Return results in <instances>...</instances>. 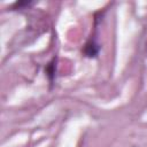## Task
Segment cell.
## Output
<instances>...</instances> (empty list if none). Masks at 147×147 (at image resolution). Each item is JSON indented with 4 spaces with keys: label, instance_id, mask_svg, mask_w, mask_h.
Here are the masks:
<instances>
[{
    "label": "cell",
    "instance_id": "obj_2",
    "mask_svg": "<svg viewBox=\"0 0 147 147\" xmlns=\"http://www.w3.org/2000/svg\"><path fill=\"white\" fill-rule=\"evenodd\" d=\"M45 72L46 75L48 76L49 80L52 82L53 80V77H54V74H55V65H54V61H52L51 63L47 64V67L45 68Z\"/></svg>",
    "mask_w": 147,
    "mask_h": 147
},
{
    "label": "cell",
    "instance_id": "obj_1",
    "mask_svg": "<svg viewBox=\"0 0 147 147\" xmlns=\"http://www.w3.org/2000/svg\"><path fill=\"white\" fill-rule=\"evenodd\" d=\"M99 51H100V46L99 44H96V41L94 39H90L85 46H84V49H83V53L85 56L87 57H95L98 54H99Z\"/></svg>",
    "mask_w": 147,
    "mask_h": 147
},
{
    "label": "cell",
    "instance_id": "obj_3",
    "mask_svg": "<svg viewBox=\"0 0 147 147\" xmlns=\"http://www.w3.org/2000/svg\"><path fill=\"white\" fill-rule=\"evenodd\" d=\"M31 3H32V2H30V1H20V2H15V3H14V8H15V9H22V8H24V7H29Z\"/></svg>",
    "mask_w": 147,
    "mask_h": 147
}]
</instances>
